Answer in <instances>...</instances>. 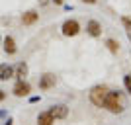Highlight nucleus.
I'll return each mask as SVG.
<instances>
[{
  "label": "nucleus",
  "mask_w": 131,
  "mask_h": 125,
  "mask_svg": "<svg viewBox=\"0 0 131 125\" xmlns=\"http://www.w3.org/2000/svg\"><path fill=\"white\" fill-rule=\"evenodd\" d=\"M39 20V14H37V10H27L26 14L22 16V24L24 26H33V24Z\"/></svg>",
  "instance_id": "nucleus-9"
},
{
  "label": "nucleus",
  "mask_w": 131,
  "mask_h": 125,
  "mask_svg": "<svg viewBox=\"0 0 131 125\" xmlns=\"http://www.w3.org/2000/svg\"><path fill=\"white\" fill-rule=\"evenodd\" d=\"M55 84H57V78L51 72H45L39 78V90H51V88H55Z\"/></svg>",
  "instance_id": "nucleus-5"
},
{
  "label": "nucleus",
  "mask_w": 131,
  "mask_h": 125,
  "mask_svg": "<svg viewBox=\"0 0 131 125\" xmlns=\"http://www.w3.org/2000/svg\"><path fill=\"white\" fill-rule=\"evenodd\" d=\"M47 2H49V0H39V4H41V6H45Z\"/></svg>",
  "instance_id": "nucleus-18"
},
{
  "label": "nucleus",
  "mask_w": 131,
  "mask_h": 125,
  "mask_svg": "<svg viewBox=\"0 0 131 125\" xmlns=\"http://www.w3.org/2000/svg\"><path fill=\"white\" fill-rule=\"evenodd\" d=\"M53 123H55V117L49 111H43V113L37 115V125H53Z\"/></svg>",
  "instance_id": "nucleus-12"
},
{
  "label": "nucleus",
  "mask_w": 131,
  "mask_h": 125,
  "mask_svg": "<svg viewBox=\"0 0 131 125\" xmlns=\"http://www.w3.org/2000/svg\"><path fill=\"white\" fill-rule=\"evenodd\" d=\"M121 24H123V27H125V33H127V39L131 41V18L123 16L121 18Z\"/></svg>",
  "instance_id": "nucleus-14"
},
{
  "label": "nucleus",
  "mask_w": 131,
  "mask_h": 125,
  "mask_svg": "<svg viewBox=\"0 0 131 125\" xmlns=\"http://www.w3.org/2000/svg\"><path fill=\"white\" fill-rule=\"evenodd\" d=\"M106 47L110 49V53H114V55H117V51H119V43H117L115 39H108V41H106Z\"/></svg>",
  "instance_id": "nucleus-13"
},
{
  "label": "nucleus",
  "mask_w": 131,
  "mask_h": 125,
  "mask_svg": "<svg viewBox=\"0 0 131 125\" xmlns=\"http://www.w3.org/2000/svg\"><path fill=\"white\" fill-rule=\"evenodd\" d=\"M123 86H125L127 94H131V76H129V74H125V76H123Z\"/></svg>",
  "instance_id": "nucleus-15"
},
{
  "label": "nucleus",
  "mask_w": 131,
  "mask_h": 125,
  "mask_svg": "<svg viewBox=\"0 0 131 125\" xmlns=\"http://www.w3.org/2000/svg\"><path fill=\"white\" fill-rule=\"evenodd\" d=\"M102 108L108 109L110 113H114V115L123 113V109H125V98H123V94L119 90H110Z\"/></svg>",
  "instance_id": "nucleus-1"
},
{
  "label": "nucleus",
  "mask_w": 131,
  "mask_h": 125,
  "mask_svg": "<svg viewBox=\"0 0 131 125\" xmlns=\"http://www.w3.org/2000/svg\"><path fill=\"white\" fill-rule=\"evenodd\" d=\"M27 71H29V66H27V63H20V65L14 69V76H16L18 80H24L27 76Z\"/></svg>",
  "instance_id": "nucleus-10"
},
{
  "label": "nucleus",
  "mask_w": 131,
  "mask_h": 125,
  "mask_svg": "<svg viewBox=\"0 0 131 125\" xmlns=\"http://www.w3.org/2000/svg\"><path fill=\"white\" fill-rule=\"evenodd\" d=\"M2 47H4V53H6V55H10V57L18 53L16 39L12 37V35H6V37H2Z\"/></svg>",
  "instance_id": "nucleus-6"
},
{
  "label": "nucleus",
  "mask_w": 131,
  "mask_h": 125,
  "mask_svg": "<svg viewBox=\"0 0 131 125\" xmlns=\"http://www.w3.org/2000/svg\"><path fill=\"white\" fill-rule=\"evenodd\" d=\"M86 33L90 37H100V35H102V26H100V22L90 20V22L86 24Z\"/></svg>",
  "instance_id": "nucleus-8"
},
{
  "label": "nucleus",
  "mask_w": 131,
  "mask_h": 125,
  "mask_svg": "<svg viewBox=\"0 0 131 125\" xmlns=\"http://www.w3.org/2000/svg\"><path fill=\"white\" fill-rule=\"evenodd\" d=\"M82 2H84V4H96L98 0H82Z\"/></svg>",
  "instance_id": "nucleus-17"
},
{
  "label": "nucleus",
  "mask_w": 131,
  "mask_h": 125,
  "mask_svg": "<svg viewBox=\"0 0 131 125\" xmlns=\"http://www.w3.org/2000/svg\"><path fill=\"white\" fill-rule=\"evenodd\" d=\"M110 88L106 86V84H98V86H94L92 90H90V102L96 106V108H102L104 106V100L106 96H108Z\"/></svg>",
  "instance_id": "nucleus-2"
},
{
  "label": "nucleus",
  "mask_w": 131,
  "mask_h": 125,
  "mask_svg": "<svg viewBox=\"0 0 131 125\" xmlns=\"http://www.w3.org/2000/svg\"><path fill=\"white\" fill-rule=\"evenodd\" d=\"M61 29H63V35H67V37H74V35L80 33V24H78L77 20H67Z\"/></svg>",
  "instance_id": "nucleus-4"
},
{
  "label": "nucleus",
  "mask_w": 131,
  "mask_h": 125,
  "mask_svg": "<svg viewBox=\"0 0 131 125\" xmlns=\"http://www.w3.org/2000/svg\"><path fill=\"white\" fill-rule=\"evenodd\" d=\"M53 2H55L57 6H61V4H63V0H53Z\"/></svg>",
  "instance_id": "nucleus-19"
},
{
  "label": "nucleus",
  "mask_w": 131,
  "mask_h": 125,
  "mask_svg": "<svg viewBox=\"0 0 131 125\" xmlns=\"http://www.w3.org/2000/svg\"><path fill=\"white\" fill-rule=\"evenodd\" d=\"M47 111L53 115L55 119H65L67 115H69V108H67L65 104H57V106H51Z\"/></svg>",
  "instance_id": "nucleus-7"
},
{
  "label": "nucleus",
  "mask_w": 131,
  "mask_h": 125,
  "mask_svg": "<svg viewBox=\"0 0 131 125\" xmlns=\"http://www.w3.org/2000/svg\"><path fill=\"white\" fill-rule=\"evenodd\" d=\"M6 125H12V119H8V121H6Z\"/></svg>",
  "instance_id": "nucleus-20"
},
{
  "label": "nucleus",
  "mask_w": 131,
  "mask_h": 125,
  "mask_svg": "<svg viewBox=\"0 0 131 125\" xmlns=\"http://www.w3.org/2000/svg\"><path fill=\"white\" fill-rule=\"evenodd\" d=\"M12 92H14V96H18V98H26V96H29V92H31V84L24 78V80H18L16 84H14V88H12Z\"/></svg>",
  "instance_id": "nucleus-3"
},
{
  "label": "nucleus",
  "mask_w": 131,
  "mask_h": 125,
  "mask_svg": "<svg viewBox=\"0 0 131 125\" xmlns=\"http://www.w3.org/2000/svg\"><path fill=\"white\" fill-rule=\"evenodd\" d=\"M0 45H2V35H0Z\"/></svg>",
  "instance_id": "nucleus-21"
},
{
  "label": "nucleus",
  "mask_w": 131,
  "mask_h": 125,
  "mask_svg": "<svg viewBox=\"0 0 131 125\" xmlns=\"http://www.w3.org/2000/svg\"><path fill=\"white\" fill-rule=\"evenodd\" d=\"M14 76V66L10 65H0V80L6 82L8 78H12Z\"/></svg>",
  "instance_id": "nucleus-11"
},
{
  "label": "nucleus",
  "mask_w": 131,
  "mask_h": 125,
  "mask_svg": "<svg viewBox=\"0 0 131 125\" xmlns=\"http://www.w3.org/2000/svg\"><path fill=\"white\" fill-rule=\"evenodd\" d=\"M4 100H6V92H4V90H0V104L4 102Z\"/></svg>",
  "instance_id": "nucleus-16"
}]
</instances>
